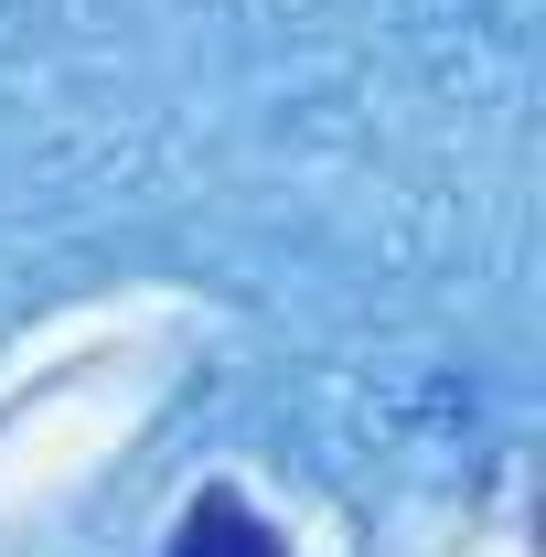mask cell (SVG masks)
Segmentation results:
<instances>
[{"label": "cell", "mask_w": 546, "mask_h": 557, "mask_svg": "<svg viewBox=\"0 0 546 557\" xmlns=\"http://www.w3.org/2000/svg\"><path fill=\"white\" fill-rule=\"evenodd\" d=\"M172 557H289V547H278V536L247 515V504H236V493H194V504H183Z\"/></svg>", "instance_id": "6da1fadb"}]
</instances>
